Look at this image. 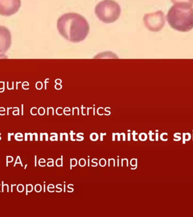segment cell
<instances>
[{"label": "cell", "instance_id": "8992f818", "mask_svg": "<svg viewBox=\"0 0 193 217\" xmlns=\"http://www.w3.org/2000/svg\"><path fill=\"white\" fill-rule=\"evenodd\" d=\"M11 45V35L7 28L0 26V58L3 57Z\"/></svg>", "mask_w": 193, "mask_h": 217}, {"label": "cell", "instance_id": "3957f363", "mask_svg": "<svg viewBox=\"0 0 193 217\" xmlns=\"http://www.w3.org/2000/svg\"><path fill=\"white\" fill-rule=\"evenodd\" d=\"M95 14L102 22L112 23L119 19L121 8L114 0H103L95 6Z\"/></svg>", "mask_w": 193, "mask_h": 217}, {"label": "cell", "instance_id": "ba28073f", "mask_svg": "<svg viewBox=\"0 0 193 217\" xmlns=\"http://www.w3.org/2000/svg\"><path fill=\"white\" fill-rule=\"evenodd\" d=\"M26 194L27 195L28 192H31L32 191V190H33V186H32V185L31 184H29V185L27 186V187H26Z\"/></svg>", "mask_w": 193, "mask_h": 217}, {"label": "cell", "instance_id": "277c9868", "mask_svg": "<svg viewBox=\"0 0 193 217\" xmlns=\"http://www.w3.org/2000/svg\"><path fill=\"white\" fill-rule=\"evenodd\" d=\"M145 25L150 31L157 32L160 31L165 24L164 15L162 11L146 14L144 17Z\"/></svg>", "mask_w": 193, "mask_h": 217}, {"label": "cell", "instance_id": "9a60e30c", "mask_svg": "<svg viewBox=\"0 0 193 217\" xmlns=\"http://www.w3.org/2000/svg\"><path fill=\"white\" fill-rule=\"evenodd\" d=\"M11 135H14V134H10V133L8 134V141H10Z\"/></svg>", "mask_w": 193, "mask_h": 217}, {"label": "cell", "instance_id": "4fadbf2b", "mask_svg": "<svg viewBox=\"0 0 193 217\" xmlns=\"http://www.w3.org/2000/svg\"><path fill=\"white\" fill-rule=\"evenodd\" d=\"M15 138L17 141H21L23 140L22 137H15Z\"/></svg>", "mask_w": 193, "mask_h": 217}, {"label": "cell", "instance_id": "2e32d148", "mask_svg": "<svg viewBox=\"0 0 193 217\" xmlns=\"http://www.w3.org/2000/svg\"><path fill=\"white\" fill-rule=\"evenodd\" d=\"M35 166H36V156L35 157Z\"/></svg>", "mask_w": 193, "mask_h": 217}, {"label": "cell", "instance_id": "30bf717a", "mask_svg": "<svg viewBox=\"0 0 193 217\" xmlns=\"http://www.w3.org/2000/svg\"><path fill=\"white\" fill-rule=\"evenodd\" d=\"M6 166H8V163L9 162H12L13 160V157H11V156H7L6 157Z\"/></svg>", "mask_w": 193, "mask_h": 217}, {"label": "cell", "instance_id": "6da1fadb", "mask_svg": "<svg viewBox=\"0 0 193 217\" xmlns=\"http://www.w3.org/2000/svg\"><path fill=\"white\" fill-rule=\"evenodd\" d=\"M57 28L60 35L67 40L79 42L87 37L90 27L88 21L81 15L68 12L58 18Z\"/></svg>", "mask_w": 193, "mask_h": 217}, {"label": "cell", "instance_id": "52a82bcc", "mask_svg": "<svg viewBox=\"0 0 193 217\" xmlns=\"http://www.w3.org/2000/svg\"><path fill=\"white\" fill-rule=\"evenodd\" d=\"M173 4H189L193 5V0H171Z\"/></svg>", "mask_w": 193, "mask_h": 217}, {"label": "cell", "instance_id": "7a4b0ae2", "mask_svg": "<svg viewBox=\"0 0 193 217\" xmlns=\"http://www.w3.org/2000/svg\"><path fill=\"white\" fill-rule=\"evenodd\" d=\"M189 4H176L169 10L167 20L172 28L186 32L193 28V8Z\"/></svg>", "mask_w": 193, "mask_h": 217}, {"label": "cell", "instance_id": "5b68a950", "mask_svg": "<svg viewBox=\"0 0 193 217\" xmlns=\"http://www.w3.org/2000/svg\"><path fill=\"white\" fill-rule=\"evenodd\" d=\"M20 6V0H0V15L12 16L18 12Z\"/></svg>", "mask_w": 193, "mask_h": 217}, {"label": "cell", "instance_id": "9c48e42d", "mask_svg": "<svg viewBox=\"0 0 193 217\" xmlns=\"http://www.w3.org/2000/svg\"><path fill=\"white\" fill-rule=\"evenodd\" d=\"M17 190H18V191L19 192H23L24 186L22 185V184H19V185H18V187H17Z\"/></svg>", "mask_w": 193, "mask_h": 217}, {"label": "cell", "instance_id": "8fae6325", "mask_svg": "<svg viewBox=\"0 0 193 217\" xmlns=\"http://www.w3.org/2000/svg\"><path fill=\"white\" fill-rule=\"evenodd\" d=\"M21 164V166H23V164H22V163L21 162V160H20V157H19V156H18V157H17V158H16V161H15V164H14V167L16 166V164Z\"/></svg>", "mask_w": 193, "mask_h": 217}, {"label": "cell", "instance_id": "7c38bea8", "mask_svg": "<svg viewBox=\"0 0 193 217\" xmlns=\"http://www.w3.org/2000/svg\"><path fill=\"white\" fill-rule=\"evenodd\" d=\"M35 190L37 192H40L41 190V186L40 185H39V184L36 185L35 186Z\"/></svg>", "mask_w": 193, "mask_h": 217}, {"label": "cell", "instance_id": "5bb4252c", "mask_svg": "<svg viewBox=\"0 0 193 217\" xmlns=\"http://www.w3.org/2000/svg\"><path fill=\"white\" fill-rule=\"evenodd\" d=\"M15 137H22L23 138V134L20 133L16 134H15Z\"/></svg>", "mask_w": 193, "mask_h": 217}]
</instances>
